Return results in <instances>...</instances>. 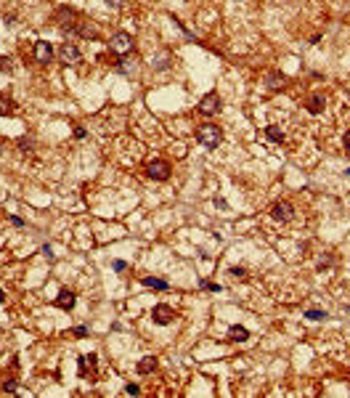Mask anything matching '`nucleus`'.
<instances>
[{
  "mask_svg": "<svg viewBox=\"0 0 350 398\" xmlns=\"http://www.w3.org/2000/svg\"><path fill=\"white\" fill-rule=\"evenodd\" d=\"M220 138H223V133H220V128H218V125H212V122L199 125V128H196V141H199L204 149H218Z\"/></svg>",
  "mask_w": 350,
  "mask_h": 398,
  "instance_id": "f257e3e1",
  "label": "nucleus"
},
{
  "mask_svg": "<svg viewBox=\"0 0 350 398\" xmlns=\"http://www.w3.org/2000/svg\"><path fill=\"white\" fill-rule=\"evenodd\" d=\"M109 50L117 56H127L133 50V35H127V32H114L112 40H109Z\"/></svg>",
  "mask_w": 350,
  "mask_h": 398,
  "instance_id": "f03ea898",
  "label": "nucleus"
},
{
  "mask_svg": "<svg viewBox=\"0 0 350 398\" xmlns=\"http://www.w3.org/2000/svg\"><path fill=\"white\" fill-rule=\"evenodd\" d=\"M58 61H61L64 66H77V64L82 61L80 48L74 45V43H64L61 48H58Z\"/></svg>",
  "mask_w": 350,
  "mask_h": 398,
  "instance_id": "7ed1b4c3",
  "label": "nucleus"
},
{
  "mask_svg": "<svg viewBox=\"0 0 350 398\" xmlns=\"http://www.w3.org/2000/svg\"><path fill=\"white\" fill-rule=\"evenodd\" d=\"M271 218H273V221H279V223H289L295 218L292 202H276V205L271 207Z\"/></svg>",
  "mask_w": 350,
  "mask_h": 398,
  "instance_id": "20e7f679",
  "label": "nucleus"
},
{
  "mask_svg": "<svg viewBox=\"0 0 350 398\" xmlns=\"http://www.w3.org/2000/svg\"><path fill=\"white\" fill-rule=\"evenodd\" d=\"M146 173H149V178H154V181H167L170 178V162H165V159H151L146 165Z\"/></svg>",
  "mask_w": 350,
  "mask_h": 398,
  "instance_id": "39448f33",
  "label": "nucleus"
},
{
  "mask_svg": "<svg viewBox=\"0 0 350 398\" xmlns=\"http://www.w3.org/2000/svg\"><path fill=\"white\" fill-rule=\"evenodd\" d=\"M199 112H202L204 117H210V114H218V112H220V96H218L215 90L207 93V96H202V101H199Z\"/></svg>",
  "mask_w": 350,
  "mask_h": 398,
  "instance_id": "423d86ee",
  "label": "nucleus"
},
{
  "mask_svg": "<svg viewBox=\"0 0 350 398\" xmlns=\"http://www.w3.org/2000/svg\"><path fill=\"white\" fill-rule=\"evenodd\" d=\"M50 58H53V48H50L48 40H37L35 43V61L37 64H50Z\"/></svg>",
  "mask_w": 350,
  "mask_h": 398,
  "instance_id": "0eeeda50",
  "label": "nucleus"
},
{
  "mask_svg": "<svg viewBox=\"0 0 350 398\" xmlns=\"http://www.w3.org/2000/svg\"><path fill=\"white\" fill-rule=\"evenodd\" d=\"M151 319H154L159 327H165V324H170V321L175 319V311L170 308V306H154V311H151Z\"/></svg>",
  "mask_w": 350,
  "mask_h": 398,
  "instance_id": "6e6552de",
  "label": "nucleus"
},
{
  "mask_svg": "<svg viewBox=\"0 0 350 398\" xmlns=\"http://www.w3.org/2000/svg\"><path fill=\"white\" fill-rule=\"evenodd\" d=\"M117 72H122V74H127V77H130V74H135L138 72V58H130V53L127 56H119V64H117Z\"/></svg>",
  "mask_w": 350,
  "mask_h": 398,
  "instance_id": "1a4fd4ad",
  "label": "nucleus"
},
{
  "mask_svg": "<svg viewBox=\"0 0 350 398\" xmlns=\"http://www.w3.org/2000/svg\"><path fill=\"white\" fill-rule=\"evenodd\" d=\"M74 303H77V298H74L72 290H61V292H58V298H56V306L61 308V311H72Z\"/></svg>",
  "mask_w": 350,
  "mask_h": 398,
  "instance_id": "9d476101",
  "label": "nucleus"
},
{
  "mask_svg": "<svg viewBox=\"0 0 350 398\" xmlns=\"http://www.w3.org/2000/svg\"><path fill=\"white\" fill-rule=\"evenodd\" d=\"M80 375L82 377L96 375V356H80Z\"/></svg>",
  "mask_w": 350,
  "mask_h": 398,
  "instance_id": "9b49d317",
  "label": "nucleus"
},
{
  "mask_svg": "<svg viewBox=\"0 0 350 398\" xmlns=\"http://www.w3.org/2000/svg\"><path fill=\"white\" fill-rule=\"evenodd\" d=\"M324 106H327V98H324L321 93H311L308 96V112L311 114H321Z\"/></svg>",
  "mask_w": 350,
  "mask_h": 398,
  "instance_id": "f8f14e48",
  "label": "nucleus"
},
{
  "mask_svg": "<svg viewBox=\"0 0 350 398\" xmlns=\"http://www.w3.org/2000/svg\"><path fill=\"white\" fill-rule=\"evenodd\" d=\"M157 364H159L157 356H146V359L138 361V367H135V369H138V375H151V372L157 369Z\"/></svg>",
  "mask_w": 350,
  "mask_h": 398,
  "instance_id": "ddd939ff",
  "label": "nucleus"
},
{
  "mask_svg": "<svg viewBox=\"0 0 350 398\" xmlns=\"http://www.w3.org/2000/svg\"><path fill=\"white\" fill-rule=\"evenodd\" d=\"M228 340H234V343H244V340H250V332H247L244 327L234 324L231 329H228Z\"/></svg>",
  "mask_w": 350,
  "mask_h": 398,
  "instance_id": "4468645a",
  "label": "nucleus"
},
{
  "mask_svg": "<svg viewBox=\"0 0 350 398\" xmlns=\"http://www.w3.org/2000/svg\"><path fill=\"white\" fill-rule=\"evenodd\" d=\"M16 112V104L8 96H0V117H11Z\"/></svg>",
  "mask_w": 350,
  "mask_h": 398,
  "instance_id": "2eb2a0df",
  "label": "nucleus"
},
{
  "mask_svg": "<svg viewBox=\"0 0 350 398\" xmlns=\"http://www.w3.org/2000/svg\"><path fill=\"white\" fill-rule=\"evenodd\" d=\"M151 66H154V69H167L170 66V53L167 50H162V53H157L154 58H151Z\"/></svg>",
  "mask_w": 350,
  "mask_h": 398,
  "instance_id": "dca6fc26",
  "label": "nucleus"
},
{
  "mask_svg": "<svg viewBox=\"0 0 350 398\" xmlns=\"http://www.w3.org/2000/svg\"><path fill=\"white\" fill-rule=\"evenodd\" d=\"M72 29H77L80 35H82V37H96V29H93V27H90L88 21H77V24H74Z\"/></svg>",
  "mask_w": 350,
  "mask_h": 398,
  "instance_id": "f3484780",
  "label": "nucleus"
},
{
  "mask_svg": "<svg viewBox=\"0 0 350 398\" xmlns=\"http://www.w3.org/2000/svg\"><path fill=\"white\" fill-rule=\"evenodd\" d=\"M146 287H154V290H167V282H162V279H154V276H143L141 279Z\"/></svg>",
  "mask_w": 350,
  "mask_h": 398,
  "instance_id": "a211bd4d",
  "label": "nucleus"
},
{
  "mask_svg": "<svg viewBox=\"0 0 350 398\" xmlns=\"http://www.w3.org/2000/svg\"><path fill=\"white\" fill-rule=\"evenodd\" d=\"M266 135H268L271 141H276V143L284 141V133H281V130L276 128V125H268V128H266Z\"/></svg>",
  "mask_w": 350,
  "mask_h": 398,
  "instance_id": "6ab92c4d",
  "label": "nucleus"
},
{
  "mask_svg": "<svg viewBox=\"0 0 350 398\" xmlns=\"http://www.w3.org/2000/svg\"><path fill=\"white\" fill-rule=\"evenodd\" d=\"M281 82H284V74H279V72L268 74V88H271V90H279Z\"/></svg>",
  "mask_w": 350,
  "mask_h": 398,
  "instance_id": "aec40b11",
  "label": "nucleus"
},
{
  "mask_svg": "<svg viewBox=\"0 0 350 398\" xmlns=\"http://www.w3.org/2000/svg\"><path fill=\"white\" fill-rule=\"evenodd\" d=\"M305 319H311V321H324V319H327V313L311 308V311H305Z\"/></svg>",
  "mask_w": 350,
  "mask_h": 398,
  "instance_id": "412c9836",
  "label": "nucleus"
},
{
  "mask_svg": "<svg viewBox=\"0 0 350 398\" xmlns=\"http://www.w3.org/2000/svg\"><path fill=\"white\" fill-rule=\"evenodd\" d=\"M231 276H236V279H247V271H244V268H236V266H234V268H231Z\"/></svg>",
  "mask_w": 350,
  "mask_h": 398,
  "instance_id": "4be33fe9",
  "label": "nucleus"
},
{
  "mask_svg": "<svg viewBox=\"0 0 350 398\" xmlns=\"http://www.w3.org/2000/svg\"><path fill=\"white\" fill-rule=\"evenodd\" d=\"M0 69L11 72V69H13V66H11V58H0Z\"/></svg>",
  "mask_w": 350,
  "mask_h": 398,
  "instance_id": "5701e85b",
  "label": "nucleus"
},
{
  "mask_svg": "<svg viewBox=\"0 0 350 398\" xmlns=\"http://www.w3.org/2000/svg\"><path fill=\"white\" fill-rule=\"evenodd\" d=\"M125 393H127V396H135V393H138V385H133V383L125 385Z\"/></svg>",
  "mask_w": 350,
  "mask_h": 398,
  "instance_id": "b1692460",
  "label": "nucleus"
},
{
  "mask_svg": "<svg viewBox=\"0 0 350 398\" xmlns=\"http://www.w3.org/2000/svg\"><path fill=\"white\" fill-rule=\"evenodd\" d=\"M74 335H77V337H85V335H88V327H74Z\"/></svg>",
  "mask_w": 350,
  "mask_h": 398,
  "instance_id": "393cba45",
  "label": "nucleus"
},
{
  "mask_svg": "<svg viewBox=\"0 0 350 398\" xmlns=\"http://www.w3.org/2000/svg\"><path fill=\"white\" fill-rule=\"evenodd\" d=\"M5 391H8V393L16 391V380H8V383H5Z\"/></svg>",
  "mask_w": 350,
  "mask_h": 398,
  "instance_id": "a878e982",
  "label": "nucleus"
},
{
  "mask_svg": "<svg viewBox=\"0 0 350 398\" xmlns=\"http://www.w3.org/2000/svg\"><path fill=\"white\" fill-rule=\"evenodd\" d=\"M122 3H125V0H106V5H112V8H119Z\"/></svg>",
  "mask_w": 350,
  "mask_h": 398,
  "instance_id": "bb28decb",
  "label": "nucleus"
},
{
  "mask_svg": "<svg viewBox=\"0 0 350 398\" xmlns=\"http://www.w3.org/2000/svg\"><path fill=\"white\" fill-rule=\"evenodd\" d=\"M125 268H127V266L122 263V260H114V271H125Z\"/></svg>",
  "mask_w": 350,
  "mask_h": 398,
  "instance_id": "cd10ccee",
  "label": "nucleus"
},
{
  "mask_svg": "<svg viewBox=\"0 0 350 398\" xmlns=\"http://www.w3.org/2000/svg\"><path fill=\"white\" fill-rule=\"evenodd\" d=\"M74 135H77V138H85L88 133H85V128H74Z\"/></svg>",
  "mask_w": 350,
  "mask_h": 398,
  "instance_id": "c85d7f7f",
  "label": "nucleus"
},
{
  "mask_svg": "<svg viewBox=\"0 0 350 398\" xmlns=\"http://www.w3.org/2000/svg\"><path fill=\"white\" fill-rule=\"evenodd\" d=\"M5 24H8V27H11V24H16V16L8 13V16H5Z\"/></svg>",
  "mask_w": 350,
  "mask_h": 398,
  "instance_id": "c756f323",
  "label": "nucleus"
},
{
  "mask_svg": "<svg viewBox=\"0 0 350 398\" xmlns=\"http://www.w3.org/2000/svg\"><path fill=\"white\" fill-rule=\"evenodd\" d=\"M345 149H348V151H350V130H348V133H345Z\"/></svg>",
  "mask_w": 350,
  "mask_h": 398,
  "instance_id": "7c9ffc66",
  "label": "nucleus"
},
{
  "mask_svg": "<svg viewBox=\"0 0 350 398\" xmlns=\"http://www.w3.org/2000/svg\"><path fill=\"white\" fill-rule=\"evenodd\" d=\"M3 298H5V292H3V290H0V303H3Z\"/></svg>",
  "mask_w": 350,
  "mask_h": 398,
  "instance_id": "2f4dec72",
  "label": "nucleus"
},
{
  "mask_svg": "<svg viewBox=\"0 0 350 398\" xmlns=\"http://www.w3.org/2000/svg\"><path fill=\"white\" fill-rule=\"evenodd\" d=\"M348 175H350V170H348Z\"/></svg>",
  "mask_w": 350,
  "mask_h": 398,
  "instance_id": "473e14b6",
  "label": "nucleus"
}]
</instances>
